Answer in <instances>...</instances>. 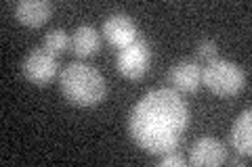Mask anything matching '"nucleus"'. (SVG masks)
I'll return each mask as SVG.
<instances>
[{"instance_id":"1","label":"nucleus","mask_w":252,"mask_h":167,"mask_svg":"<svg viewBox=\"0 0 252 167\" xmlns=\"http://www.w3.org/2000/svg\"><path fill=\"white\" fill-rule=\"evenodd\" d=\"M189 123V111L177 90L160 88L145 94L128 119V132L137 144L152 155L177 150Z\"/></svg>"},{"instance_id":"2","label":"nucleus","mask_w":252,"mask_h":167,"mask_svg":"<svg viewBox=\"0 0 252 167\" xmlns=\"http://www.w3.org/2000/svg\"><path fill=\"white\" fill-rule=\"evenodd\" d=\"M61 92L76 107H97L107 94L103 75L86 63H69L59 75Z\"/></svg>"},{"instance_id":"3","label":"nucleus","mask_w":252,"mask_h":167,"mask_svg":"<svg viewBox=\"0 0 252 167\" xmlns=\"http://www.w3.org/2000/svg\"><path fill=\"white\" fill-rule=\"evenodd\" d=\"M202 84L219 96H235L246 86V73L231 61L215 59L202 67Z\"/></svg>"},{"instance_id":"4","label":"nucleus","mask_w":252,"mask_h":167,"mask_svg":"<svg viewBox=\"0 0 252 167\" xmlns=\"http://www.w3.org/2000/svg\"><path fill=\"white\" fill-rule=\"evenodd\" d=\"M21 73L34 86H49L59 73V61L44 48H34L21 63Z\"/></svg>"},{"instance_id":"5","label":"nucleus","mask_w":252,"mask_h":167,"mask_svg":"<svg viewBox=\"0 0 252 167\" xmlns=\"http://www.w3.org/2000/svg\"><path fill=\"white\" fill-rule=\"evenodd\" d=\"M116 65L126 79H141L152 65V48H149L145 40L137 38L132 44L118 52Z\"/></svg>"},{"instance_id":"6","label":"nucleus","mask_w":252,"mask_h":167,"mask_svg":"<svg viewBox=\"0 0 252 167\" xmlns=\"http://www.w3.org/2000/svg\"><path fill=\"white\" fill-rule=\"evenodd\" d=\"M103 34L107 38V42L116 46V48H126L128 44H132L135 40L139 38L137 34V25L128 15L124 13H116V15H109L103 23Z\"/></svg>"},{"instance_id":"7","label":"nucleus","mask_w":252,"mask_h":167,"mask_svg":"<svg viewBox=\"0 0 252 167\" xmlns=\"http://www.w3.org/2000/svg\"><path fill=\"white\" fill-rule=\"evenodd\" d=\"M168 79L175 86V90H181L185 94H193L200 90L202 86V67L198 61L193 59H183L175 63L168 71Z\"/></svg>"},{"instance_id":"8","label":"nucleus","mask_w":252,"mask_h":167,"mask_svg":"<svg viewBox=\"0 0 252 167\" xmlns=\"http://www.w3.org/2000/svg\"><path fill=\"white\" fill-rule=\"evenodd\" d=\"M227 161V148L217 138H200L189 150V163L193 167H217Z\"/></svg>"},{"instance_id":"9","label":"nucleus","mask_w":252,"mask_h":167,"mask_svg":"<svg viewBox=\"0 0 252 167\" xmlns=\"http://www.w3.org/2000/svg\"><path fill=\"white\" fill-rule=\"evenodd\" d=\"M53 15V4L49 0H21L15 6V17L28 27H40Z\"/></svg>"},{"instance_id":"10","label":"nucleus","mask_w":252,"mask_h":167,"mask_svg":"<svg viewBox=\"0 0 252 167\" xmlns=\"http://www.w3.org/2000/svg\"><path fill=\"white\" fill-rule=\"evenodd\" d=\"M69 46H72L76 57L89 59V57H94V54L101 50V36L93 25H80V27L74 29Z\"/></svg>"},{"instance_id":"11","label":"nucleus","mask_w":252,"mask_h":167,"mask_svg":"<svg viewBox=\"0 0 252 167\" xmlns=\"http://www.w3.org/2000/svg\"><path fill=\"white\" fill-rule=\"evenodd\" d=\"M231 144L240 155L250 157V153H252V111L250 109H246L233 121Z\"/></svg>"},{"instance_id":"12","label":"nucleus","mask_w":252,"mask_h":167,"mask_svg":"<svg viewBox=\"0 0 252 167\" xmlns=\"http://www.w3.org/2000/svg\"><path fill=\"white\" fill-rule=\"evenodd\" d=\"M67 46H69V38H67V34L63 29L57 27V29L46 31V36H44V48L49 50L51 54L59 57L61 52L67 50Z\"/></svg>"},{"instance_id":"13","label":"nucleus","mask_w":252,"mask_h":167,"mask_svg":"<svg viewBox=\"0 0 252 167\" xmlns=\"http://www.w3.org/2000/svg\"><path fill=\"white\" fill-rule=\"evenodd\" d=\"M217 54H219V46H217L215 40H204V42H200V46H198V59L202 63H206V65H208L210 61L217 59Z\"/></svg>"},{"instance_id":"14","label":"nucleus","mask_w":252,"mask_h":167,"mask_svg":"<svg viewBox=\"0 0 252 167\" xmlns=\"http://www.w3.org/2000/svg\"><path fill=\"white\" fill-rule=\"evenodd\" d=\"M158 165H160V167H185L187 161L177 153V150H170V153L162 155V159L158 161Z\"/></svg>"}]
</instances>
